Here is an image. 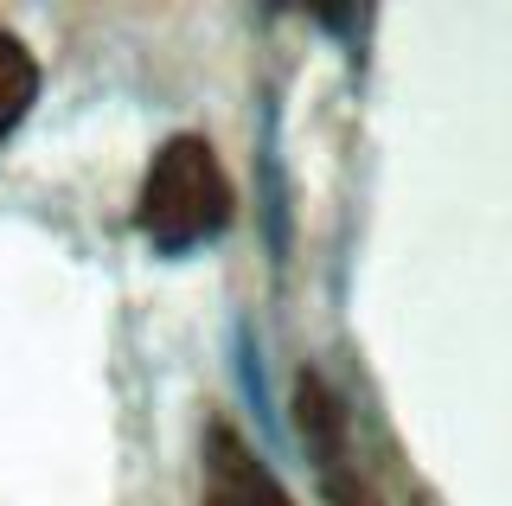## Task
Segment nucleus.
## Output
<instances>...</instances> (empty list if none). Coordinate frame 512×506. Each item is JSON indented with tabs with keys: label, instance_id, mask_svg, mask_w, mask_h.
<instances>
[{
	"label": "nucleus",
	"instance_id": "7ed1b4c3",
	"mask_svg": "<svg viewBox=\"0 0 512 506\" xmlns=\"http://www.w3.org/2000/svg\"><path fill=\"white\" fill-rule=\"evenodd\" d=\"M39 103V58L26 52L20 33L0 26V141L26 122V109Z\"/></svg>",
	"mask_w": 512,
	"mask_h": 506
},
{
	"label": "nucleus",
	"instance_id": "f257e3e1",
	"mask_svg": "<svg viewBox=\"0 0 512 506\" xmlns=\"http://www.w3.org/2000/svg\"><path fill=\"white\" fill-rule=\"evenodd\" d=\"M231 218H237V186L224 173L218 148L205 135H167L135 199L141 237L154 250H167V257H180V250H199L212 237H224Z\"/></svg>",
	"mask_w": 512,
	"mask_h": 506
},
{
	"label": "nucleus",
	"instance_id": "f03ea898",
	"mask_svg": "<svg viewBox=\"0 0 512 506\" xmlns=\"http://www.w3.org/2000/svg\"><path fill=\"white\" fill-rule=\"evenodd\" d=\"M199 506H295V494L231 423L212 417L199 442Z\"/></svg>",
	"mask_w": 512,
	"mask_h": 506
}]
</instances>
